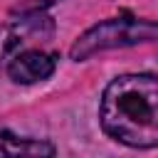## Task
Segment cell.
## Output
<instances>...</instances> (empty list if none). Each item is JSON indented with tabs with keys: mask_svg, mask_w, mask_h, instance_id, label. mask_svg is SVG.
Here are the masks:
<instances>
[{
	"mask_svg": "<svg viewBox=\"0 0 158 158\" xmlns=\"http://www.w3.org/2000/svg\"><path fill=\"white\" fill-rule=\"evenodd\" d=\"M156 22L153 20H136V17H114L104 20L94 27H89L69 49L72 59L81 62L94 57L96 52L104 49H116V47H131L138 42H151L156 40Z\"/></svg>",
	"mask_w": 158,
	"mask_h": 158,
	"instance_id": "7a4b0ae2",
	"label": "cell"
},
{
	"mask_svg": "<svg viewBox=\"0 0 158 158\" xmlns=\"http://www.w3.org/2000/svg\"><path fill=\"white\" fill-rule=\"evenodd\" d=\"M54 67H57V57L54 54L42 52V49H27V52H20V54L10 57L7 74L17 84H35V81L49 79Z\"/></svg>",
	"mask_w": 158,
	"mask_h": 158,
	"instance_id": "3957f363",
	"label": "cell"
},
{
	"mask_svg": "<svg viewBox=\"0 0 158 158\" xmlns=\"http://www.w3.org/2000/svg\"><path fill=\"white\" fill-rule=\"evenodd\" d=\"M0 156H54V146L35 138H20L10 131H0Z\"/></svg>",
	"mask_w": 158,
	"mask_h": 158,
	"instance_id": "277c9868",
	"label": "cell"
},
{
	"mask_svg": "<svg viewBox=\"0 0 158 158\" xmlns=\"http://www.w3.org/2000/svg\"><path fill=\"white\" fill-rule=\"evenodd\" d=\"M99 121L106 136L131 148L158 146V79L156 74L116 77L101 96Z\"/></svg>",
	"mask_w": 158,
	"mask_h": 158,
	"instance_id": "6da1fadb",
	"label": "cell"
},
{
	"mask_svg": "<svg viewBox=\"0 0 158 158\" xmlns=\"http://www.w3.org/2000/svg\"><path fill=\"white\" fill-rule=\"evenodd\" d=\"M20 35H17V30L15 27H10V25H0V69L5 67V62L12 57V52L20 47Z\"/></svg>",
	"mask_w": 158,
	"mask_h": 158,
	"instance_id": "5b68a950",
	"label": "cell"
}]
</instances>
